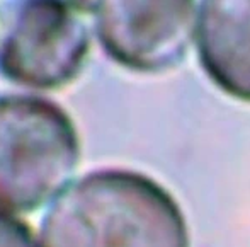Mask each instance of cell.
<instances>
[{
    "instance_id": "cell-3",
    "label": "cell",
    "mask_w": 250,
    "mask_h": 247,
    "mask_svg": "<svg viewBox=\"0 0 250 247\" xmlns=\"http://www.w3.org/2000/svg\"><path fill=\"white\" fill-rule=\"evenodd\" d=\"M89 49L80 2L19 0L0 36V73L29 89H60L79 77Z\"/></svg>"
},
{
    "instance_id": "cell-5",
    "label": "cell",
    "mask_w": 250,
    "mask_h": 247,
    "mask_svg": "<svg viewBox=\"0 0 250 247\" xmlns=\"http://www.w3.org/2000/svg\"><path fill=\"white\" fill-rule=\"evenodd\" d=\"M196 40L211 82L230 97L250 102V0H203Z\"/></svg>"
},
{
    "instance_id": "cell-1",
    "label": "cell",
    "mask_w": 250,
    "mask_h": 247,
    "mask_svg": "<svg viewBox=\"0 0 250 247\" xmlns=\"http://www.w3.org/2000/svg\"><path fill=\"white\" fill-rule=\"evenodd\" d=\"M40 247H191L188 220L155 179L101 169L68 184L44 213Z\"/></svg>"
},
{
    "instance_id": "cell-2",
    "label": "cell",
    "mask_w": 250,
    "mask_h": 247,
    "mask_svg": "<svg viewBox=\"0 0 250 247\" xmlns=\"http://www.w3.org/2000/svg\"><path fill=\"white\" fill-rule=\"evenodd\" d=\"M79 160L75 125L58 104L0 96V210H38L63 191Z\"/></svg>"
},
{
    "instance_id": "cell-6",
    "label": "cell",
    "mask_w": 250,
    "mask_h": 247,
    "mask_svg": "<svg viewBox=\"0 0 250 247\" xmlns=\"http://www.w3.org/2000/svg\"><path fill=\"white\" fill-rule=\"evenodd\" d=\"M0 247H38L29 225L0 211Z\"/></svg>"
},
{
    "instance_id": "cell-4",
    "label": "cell",
    "mask_w": 250,
    "mask_h": 247,
    "mask_svg": "<svg viewBox=\"0 0 250 247\" xmlns=\"http://www.w3.org/2000/svg\"><path fill=\"white\" fill-rule=\"evenodd\" d=\"M105 55L140 73H162L186 60L198 31L194 0H90Z\"/></svg>"
}]
</instances>
